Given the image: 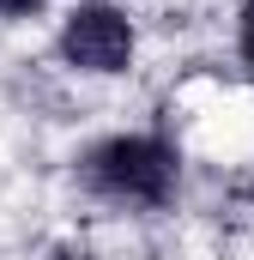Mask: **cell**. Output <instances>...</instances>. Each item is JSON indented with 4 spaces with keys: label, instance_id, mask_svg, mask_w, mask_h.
Here are the masks:
<instances>
[{
    "label": "cell",
    "instance_id": "cell-1",
    "mask_svg": "<svg viewBox=\"0 0 254 260\" xmlns=\"http://www.w3.org/2000/svg\"><path fill=\"white\" fill-rule=\"evenodd\" d=\"M79 188L103 206L121 212H164L176 188H182V145L157 127H127V133H103L79 151L73 164Z\"/></svg>",
    "mask_w": 254,
    "mask_h": 260
},
{
    "label": "cell",
    "instance_id": "cell-2",
    "mask_svg": "<svg viewBox=\"0 0 254 260\" xmlns=\"http://www.w3.org/2000/svg\"><path fill=\"white\" fill-rule=\"evenodd\" d=\"M55 55L73 73H91V79H115L133 67L139 55V30L115 0H79L55 30Z\"/></svg>",
    "mask_w": 254,
    "mask_h": 260
},
{
    "label": "cell",
    "instance_id": "cell-3",
    "mask_svg": "<svg viewBox=\"0 0 254 260\" xmlns=\"http://www.w3.org/2000/svg\"><path fill=\"white\" fill-rule=\"evenodd\" d=\"M236 61H242V73H248V85H254V0L236 6Z\"/></svg>",
    "mask_w": 254,
    "mask_h": 260
},
{
    "label": "cell",
    "instance_id": "cell-4",
    "mask_svg": "<svg viewBox=\"0 0 254 260\" xmlns=\"http://www.w3.org/2000/svg\"><path fill=\"white\" fill-rule=\"evenodd\" d=\"M49 0H0V24H24V18H37Z\"/></svg>",
    "mask_w": 254,
    "mask_h": 260
}]
</instances>
